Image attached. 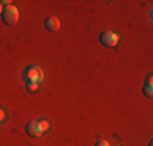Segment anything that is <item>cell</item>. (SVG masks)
<instances>
[{"instance_id":"9","label":"cell","mask_w":153,"mask_h":146,"mask_svg":"<svg viewBox=\"0 0 153 146\" xmlns=\"http://www.w3.org/2000/svg\"><path fill=\"white\" fill-rule=\"evenodd\" d=\"M3 119H5V112H3L2 109H0V122H2Z\"/></svg>"},{"instance_id":"1","label":"cell","mask_w":153,"mask_h":146,"mask_svg":"<svg viewBox=\"0 0 153 146\" xmlns=\"http://www.w3.org/2000/svg\"><path fill=\"white\" fill-rule=\"evenodd\" d=\"M49 128V122L47 120H33L26 125V133L30 135L31 138H39L44 131Z\"/></svg>"},{"instance_id":"8","label":"cell","mask_w":153,"mask_h":146,"mask_svg":"<svg viewBox=\"0 0 153 146\" xmlns=\"http://www.w3.org/2000/svg\"><path fill=\"white\" fill-rule=\"evenodd\" d=\"M94 146H111V145H109V141H108V140H98Z\"/></svg>"},{"instance_id":"7","label":"cell","mask_w":153,"mask_h":146,"mask_svg":"<svg viewBox=\"0 0 153 146\" xmlns=\"http://www.w3.org/2000/svg\"><path fill=\"white\" fill-rule=\"evenodd\" d=\"M38 86L39 85H36V83H26V89L28 91H36V89H38Z\"/></svg>"},{"instance_id":"6","label":"cell","mask_w":153,"mask_h":146,"mask_svg":"<svg viewBox=\"0 0 153 146\" xmlns=\"http://www.w3.org/2000/svg\"><path fill=\"white\" fill-rule=\"evenodd\" d=\"M142 93H143L147 97H152V96H153V83H152V81H147V83H145L143 88H142Z\"/></svg>"},{"instance_id":"5","label":"cell","mask_w":153,"mask_h":146,"mask_svg":"<svg viewBox=\"0 0 153 146\" xmlns=\"http://www.w3.org/2000/svg\"><path fill=\"white\" fill-rule=\"evenodd\" d=\"M44 26H46L47 31L56 32V31H59V29H60V21H59V18H57V16H47L46 21H44Z\"/></svg>"},{"instance_id":"10","label":"cell","mask_w":153,"mask_h":146,"mask_svg":"<svg viewBox=\"0 0 153 146\" xmlns=\"http://www.w3.org/2000/svg\"><path fill=\"white\" fill-rule=\"evenodd\" d=\"M2 13H3V7L0 5V16H2Z\"/></svg>"},{"instance_id":"3","label":"cell","mask_w":153,"mask_h":146,"mask_svg":"<svg viewBox=\"0 0 153 146\" xmlns=\"http://www.w3.org/2000/svg\"><path fill=\"white\" fill-rule=\"evenodd\" d=\"M25 80H26V83H36V85H39L44 80V72H42L41 67H30L25 72Z\"/></svg>"},{"instance_id":"2","label":"cell","mask_w":153,"mask_h":146,"mask_svg":"<svg viewBox=\"0 0 153 146\" xmlns=\"http://www.w3.org/2000/svg\"><path fill=\"white\" fill-rule=\"evenodd\" d=\"M2 20L5 24H8V26H13V24L18 23V20H20V12H18V8L15 5H8L3 8V13H2Z\"/></svg>"},{"instance_id":"4","label":"cell","mask_w":153,"mask_h":146,"mask_svg":"<svg viewBox=\"0 0 153 146\" xmlns=\"http://www.w3.org/2000/svg\"><path fill=\"white\" fill-rule=\"evenodd\" d=\"M100 42L104 47H116L119 44V34L114 31H104L100 36Z\"/></svg>"}]
</instances>
